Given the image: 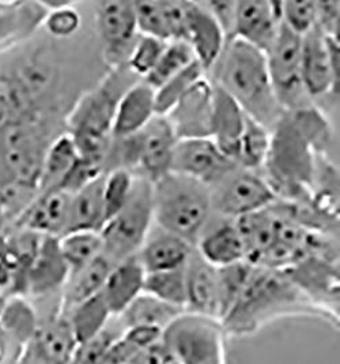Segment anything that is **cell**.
<instances>
[{
    "label": "cell",
    "mask_w": 340,
    "mask_h": 364,
    "mask_svg": "<svg viewBox=\"0 0 340 364\" xmlns=\"http://www.w3.org/2000/svg\"><path fill=\"white\" fill-rule=\"evenodd\" d=\"M331 141L328 120L316 105L282 115L271 130L270 150L260 171L276 198L310 202L319 157L327 156Z\"/></svg>",
    "instance_id": "6da1fadb"
},
{
    "label": "cell",
    "mask_w": 340,
    "mask_h": 364,
    "mask_svg": "<svg viewBox=\"0 0 340 364\" xmlns=\"http://www.w3.org/2000/svg\"><path fill=\"white\" fill-rule=\"evenodd\" d=\"M302 315L324 319L286 270L253 265L240 296L221 322L229 337H243L278 319Z\"/></svg>",
    "instance_id": "7a4b0ae2"
},
{
    "label": "cell",
    "mask_w": 340,
    "mask_h": 364,
    "mask_svg": "<svg viewBox=\"0 0 340 364\" xmlns=\"http://www.w3.org/2000/svg\"><path fill=\"white\" fill-rule=\"evenodd\" d=\"M207 78L270 132L285 114L274 93L265 53L238 38L226 41Z\"/></svg>",
    "instance_id": "3957f363"
},
{
    "label": "cell",
    "mask_w": 340,
    "mask_h": 364,
    "mask_svg": "<svg viewBox=\"0 0 340 364\" xmlns=\"http://www.w3.org/2000/svg\"><path fill=\"white\" fill-rule=\"evenodd\" d=\"M141 81L127 66L108 70V74L74 101L65 116V132L72 138L82 160L99 166L112 144L117 104L135 82Z\"/></svg>",
    "instance_id": "277c9868"
},
{
    "label": "cell",
    "mask_w": 340,
    "mask_h": 364,
    "mask_svg": "<svg viewBox=\"0 0 340 364\" xmlns=\"http://www.w3.org/2000/svg\"><path fill=\"white\" fill-rule=\"evenodd\" d=\"M212 215L211 190L204 183L169 172L153 183L154 225L196 245Z\"/></svg>",
    "instance_id": "5b68a950"
},
{
    "label": "cell",
    "mask_w": 340,
    "mask_h": 364,
    "mask_svg": "<svg viewBox=\"0 0 340 364\" xmlns=\"http://www.w3.org/2000/svg\"><path fill=\"white\" fill-rule=\"evenodd\" d=\"M177 138L165 116H155L146 127L127 138H112L104 163V173L123 168L133 175L157 182L170 172Z\"/></svg>",
    "instance_id": "8992f818"
},
{
    "label": "cell",
    "mask_w": 340,
    "mask_h": 364,
    "mask_svg": "<svg viewBox=\"0 0 340 364\" xmlns=\"http://www.w3.org/2000/svg\"><path fill=\"white\" fill-rule=\"evenodd\" d=\"M154 225L153 183L135 175L130 198L124 208L101 230L102 254L114 265L136 257Z\"/></svg>",
    "instance_id": "52a82bcc"
},
{
    "label": "cell",
    "mask_w": 340,
    "mask_h": 364,
    "mask_svg": "<svg viewBox=\"0 0 340 364\" xmlns=\"http://www.w3.org/2000/svg\"><path fill=\"white\" fill-rule=\"evenodd\" d=\"M226 329L221 319L184 311L163 331L177 364H227Z\"/></svg>",
    "instance_id": "ba28073f"
},
{
    "label": "cell",
    "mask_w": 340,
    "mask_h": 364,
    "mask_svg": "<svg viewBox=\"0 0 340 364\" xmlns=\"http://www.w3.org/2000/svg\"><path fill=\"white\" fill-rule=\"evenodd\" d=\"M301 50L302 37L282 23L273 46L265 52L274 93L285 112L314 105L304 87Z\"/></svg>",
    "instance_id": "9c48e42d"
},
{
    "label": "cell",
    "mask_w": 340,
    "mask_h": 364,
    "mask_svg": "<svg viewBox=\"0 0 340 364\" xmlns=\"http://www.w3.org/2000/svg\"><path fill=\"white\" fill-rule=\"evenodd\" d=\"M210 190L212 213L227 220L256 213L278 199L261 172L241 166H236Z\"/></svg>",
    "instance_id": "30bf717a"
},
{
    "label": "cell",
    "mask_w": 340,
    "mask_h": 364,
    "mask_svg": "<svg viewBox=\"0 0 340 364\" xmlns=\"http://www.w3.org/2000/svg\"><path fill=\"white\" fill-rule=\"evenodd\" d=\"M94 21L105 65L109 70L127 66L131 52L141 36L133 1H99L96 4Z\"/></svg>",
    "instance_id": "8fae6325"
},
{
    "label": "cell",
    "mask_w": 340,
    "mask_h": 364,
    "mask_svg": "<svg viewBox=\"0 0 340 364\" xmlns=\"http://www.w3.org/2000/svg\"><path fill=\"white\" fill-rule=\"evenodd\" d=\"M302 81L305 92L314 100L339 96V40L329 38L314 26L302 36Z\"/></svg>",
    "instance_id": "7c38bea8"
},
{
    "label": "cell",
    "mask_w": 340,
    "mask_h": 364,
    "mask_svg": "<svg viewBox=\"0 0 340 364\" xmlns=\"http://www.w3.org/2000/svg\"><path fill=\"white\" fill-rule=\"evenodd\" d=\"M77 341L60 307L38 315V323L14 364H71Z\"/></svg>",
    "instance_id": "4fadbf2b"
},
{
    "label": "cell",
    "mask_w": 340,
    "mask_h": 364,
    "mask_svg": "<svg viewBox=\"0 0 340 364\" xmlns=\"http://www.w3.org/2000/svg\"><path fill=\"white\" fill-rule=\"evenodd\" d=\"M237 164L218 149L211 138L180 139L175 146L170 172L214 187Z\"/></svg>",
    "instance_id": "5bb4252c"
},
{
    "label": "cell",
    "mask_w": 340,
    "mask_h": 364,
    "mask_svg": "<svg viewBox=\"0 0 340 364\" xmlns=\"http://www.w3.org/2000/svg\"><path fill=\"white\" fill-rule=\"evenodd\" d=\"M212 112L214 85L206 75L180 97L165 117L177 141L211 138Z\"/></svg>",
    "instance_id": "9a60e30c"
},
{
    "label": "cell",
    "mask_w": 340,
    "mask_h": 364,
    "mask_svg": "<svg viewBox=\"0 0 340 364\" xmlns=\"http://www.w3.org/2000/svg\"><path fill=\"white\" fill-rule=\"evenodd\" d=\"M70 277V267L59 247V237L44 236L26 274V299L48 300L62 291Z\"/></svg>",
    "instance_id": "2e32d148"
},
{
    "label": "cell",
    "mask_w": 340,
    "mask_h": 364,
    "mask_svg": "<svg viewBox=\"0 0 340 364\" xmlns=\"http://www.w3.org/2000/svg\"><path fill=\"white\" fill-rule=\"evenodd\" d=\"M280 1H237L233 38L267 52L280 29Z\"/></svg>",
    "instance_id": "e0dca14e"
},
{
    "label": "cell",
    "mask_w": 340,
    "mask_h": 364,
    "mask_svg": "<svg viewBox=\"0 0 340 364\" xmlns=\"http://www.w3.org/2000/svg\"><path fill=\"white\" fill-rule=\"evenodd\" d=\"M184 41L191 46L196 62L207 74L222 53L226 44V36L203 1H184Z\"/></svg>",
    "instance_id": "ac0fdd59"
},
{
    "label": "cell",
    "mask_w": 340,
    "mask_h": 364,
    "mask_svg": "<svg viewBox=\"0 0 340 364\" xmlns=\"http://www.w3.org/2000/svg\"><path fill=\"white\" fill-rule=\"evenodd\" d=\"M47 16L41 1L0 0V56L32 40Z\"/></svg>",
    "instance_id": "d6986e66"
},
{
    "label": "cell",
    "mask_w": 340,
    "mask_h": 364,
    "mask_svg": "<svg viewBox=\"0 0 340 364\" xmlns=\"http://www.w3.org/2000/svg\"><path fill=\"white\" fill-rule=\"evenodd\" d=\"M71 197L60 188L38 193L14 230H28L52 237L63 236L68 228Z\"/></svg>",
    "instance_id": "ffe728a7"
},
{
    "label": "cell",
    "mask_w": 340,
    "mask_h": 364,
    "mask_svg": "<svg viewBox=\"0 0 340 364\" xmlns=\"http://www.w3.org/2000/svg\"><path fill=\"white\" fill-rule=\"evenodd\" d=\"M139 33L165 43L184 40L185 6L175 0L133 1Z\"/></svg>",
    "instance_id": "44dd1931"
},
{
    "label": "cell",
    "mask_w": 340,
    "mask_h": 364,
    "mask_svg": "<svg viewBox=\"0 0 340 364\" xmlns=\"http://www.w3.org/2000/svg\"><path fill=\"white\" fill-rule=\"evenodd\" d=\"M185 311L219 319L218 267L206 262L192 251L185 265Z\"/></svg>",
    "instance_id": "7402d4cb"
},
{
    "label": "cell",
    "mask_w": 340,
    "mask_h": 364,
    "mask_svg": "<svg viewBox=\"0 0 340 364\" xmlns=\"http://www.w3.org/2000/svg\"><path fill=\"white\" fill-rule=\"evenodd\" d=\"M194 249L215 267H225L246 261V251L236 220L222 218L215 225L209 223Z\"/></svg>",
    "instance_id": "603a6c76"
},
{
    "label": "cell",
    "mask_w": 340,
    "mask_h": 364,
    "mask_svg": "<svg viewBox=\"0 0 340 364\" xmlns=\"http://www.w3.org/2000/svg\"><path fill=\"white\" fill-rule=\"evenodd\" d=\"M194 250L190 242L153 225L136 257L146 273H154L184 267Z\"/></svg>",
    "instance_id": "cb8c5ba5"
},
{
    "label": "cell",
    "mask_w": 340,
    "mask_h": 364,
    "mask_svg": "<svg viewBox=\"0 0 340 364\" xmlns=\"http://www.w3.org/2000/svg\"><path fill=\"white\" fill-rule=\"evenodd\" d=\"M155 116V90L141 80L131 86L117 104L112 138H127L142 132Z\"/></svg>",
    "instance_id": "d4e9b609"
},
{
    "label": "cell",
    "mask_w": 340,
    "mask_h": 364,
    "mask_svg": "<svg viewBox=\"0 0 340 364\" xmlns=\"http://www.w3.org/2000/svg\"><path fill=\"white\" fill-rule=\"evenodd\" d=\"M246 117L248 115L243 112V108L225 90L214 85L211 139L215 142L218 149L234 163L238 144L245 129Z\"/></svg>",
    "instance_id": "484cf974"
},
{
    "label": "cell",
    "mask_w": 340,
    "mask_h": 364,
    "mask_svg": "<svg viewBox=\"0 0 340 364\" xmlns=\"http://www.w3.org/2000/svg\"><path fill=\"white\" fill-rule=\"evenodd\" d=\"M146 272L138 257L114 266L101 289V296L114 316L121 314L131 303L143 294Z\"/></svg>",
    "instance_id": "4316f807"
},
{
    "label": "cell",
    "mask_w": 340,
    "mask_h": 364,
    "mask_svg": "<svg viewBox=\"0 0 340 364\" xmlns=\"http://www.w3.org/2000/svg\"><path fill=\"white\" fill-rule=\"evenodd\" d=\"M114 266L111 259H108L104 254H99L97 258H94L87 265L70 273L60 296L62 313L65 314L83 300L93 298L99 294Z\"/></svg>",
    "instance_id": "83f0119b"
},
{
    "label": "cell",
    "mask_w": 340,
    "mask_h": 364,
    "mask_svg": "<svg viewBox=\"0 0 340 364\" xmlns=\"http://www.w3.org/2000/svg\"><path fill=\"white\" fill-rule=\"evenodd\" d=\"M102 188L104 173L72 194L67 232H101L106 223Z\"/></svg>",
    "instance_id": "f1b7e54d"
},
{
    "label": "cell",
    "mask_w": 340,
    "mask_h": 364,
    "mask_svg": "<svg viewBox=\"0 0 340 364\" xmlns=\"http://www.w3.org/2000/svg\"><path fill=\"white\" fill-rule=\"evenodd\" d=\"M78 160L79 154L70 134L59 135L44 156L37 187L38 193L57 190Z\"/></svg>",
    "instance_id": "f546056e"
},
{
    "label": "cell",
    "mask_w": 340,
    "mask_h": 364,
    "mask_svg": "<svg viewBox=\"0 0 340 364\" xmlns=\"http://www.w3.org/2000/svg\"><path fill=\"white\" fill-rule=\"evenodd\" d=\"M185 310L180 307L168 304L143 292L116 318L119 319L123 329L133 326H148L163 331L173 319H176Z\"/></svg>",
    "instance_id": "4dcf8cb0"
},
{
    "label": "cell",
    "mask_w": 340,
    "mask_h": 364,
    "mask_svg": "<svg viewBox=\"0 0 340 364\" xmlns=\"http://www.w3.org/2000/svg\"><path fill=\"white\" fill-rule=\"evenodd\" d=\"M77 344L97 337L109 325L114 315L101 294L86 299L65 313Z\"/></svg>",
    "instance_id": "1f68e13d"
},
{
    "label": "cell",
    "mask_w": 340,
    "mask_h": 364,
    "mask_svg": "<svg viewBox=\"0 0 340 364\" xmlns=\"http://www.w3.org/2000/svg\"><path fill=\"white\" fill-rule=\"evenodd\" d=\"M196 62L194 50L184 40H173L166 43L163 53L153 71L143 80L154 90L163 83L176 77L182 70Z\"/></svg>",
    "instance_id": "d6a6232c"
},
{
    "label": "cell",
    "mask_w": 340,
    "mask_h": 364,
    "mask_svg": "<svg viewBox=\"0 0 340 364\" xmlns=\"http://www.w3.org/2000/svg\"><path fill=\"white\" fill-rule=\"evenodd\" d=\"M271 132L249 116L236 154L237 166L249 171H261L270 150Z\"/></svg>",
    "instance_id": "836d02e7"
},
{
    "label": "cell",
    "mask_w": 340,
    "mask_h": 364,
    "mask_svg": "<svg viewBox=\"0 0 340 364\" xmlns=\"http://www.w3.org/2000/svg\"><path fill=\"white\" fill-rule=\"evenodd\" d=\"M59 247L72 273L102 254V237L99 232H67L59 237Z\"/></svg>",
    "instance_id": "e575fe53"
},
{
    "label": "cell",
    "mask_w": 340,
    "mask_h": 364,
    "mask_svg": "<svg viewBox=\"0 0 340 364\" xmlns=\"http://www.w3.org/2000/svg\"><path fill=\"white\" fill-rule=\"evenodd\" d=\"M143 292L185 310V266L175 270L146 273Z\"/></svg>",
    "instance_id": "d590c367"
},
{
    "label": "cell",
    "mask_w": 340,
    "mask_h": 364,
    "mask_svg": "<svg viewBox=\"0 0 340 364\" xmlns=\"http://www.w3.org/2000/svg\"><path fill=\"white\" fill-rule=\"evenodd\" d=\"M253 265L241 261L233 265L218 267V295H219V319L227 314L240 296Z\"/></svg>",
    "instance_id": "8d00e7d4"
},
{
    "label": "cell",
    "mask_w": 340,
    "mask_h": 364,
    "mask_svg": "<svg viewBox=\"0 0 340 364\" xmlns=\"http://www.w3.org/2000/svg\"><path fill=\"white\" fill-rule=\"evenodd\" d=\"M206 71L197 62L182 70L176 77L163 83L155 90V114L165 116L177 102L180 97L200 78L206 77Z\"/></svg>",
    "instance_id": "74e56055"
},
{
    "label": "cell",
    "mask_w": 340,
    "mask_h": 364,
    "mask_svg": "<svg viewBox=\"0 0 340 364\" xmlns=\"http://www.w3.org/2000/svg\"><path fill=\"white\" fill-rule=\"evenodd\" d=\"M133 182L135 175L123 168L111 169L104 173L102 196L106 221H109L124 208V205L130 198Z\"/></svg>",
    "instance_id": "f35d334b"
},
{
    "label": "cell",
    "mask_w": 340,
    "mask_h": 364,
    "mask_svg": "<svg viewBox=\"0 0 340 364\" xmlns=\"http://www.w3.org/2000/svg\"><path fill=\"white\" fill-rule=\"evenodd\" d=\"M123 331L119 319L114 316L105 331H101L97 337L77 346L71 364H101L108 348L120 337Z\"/></svg>",
    "instance_id": "ab89813d"
},
{
    "label": "cell",
    "mask_w": 340,
    "mask_h": 364,
    "mask_svg": "<svg viewBox=\"0 0 340 364\" xmlns=\"http://www.w3.org/2000/svg\"><path fill=\"white\" fill-rule=\"evenodd\" d=\"M75 4L77 3H72L65 7L47 11V16L43 22V31L48 34V37L52 40H70L79 32L82 17Z\"/></svg>",
    "instance_id": "60d3db41"
},
{
    "label": "cell",
    "mask_w": 340,
    "mask_h": 364,
    "mask_svg": "<svg viewBox=\"0 0 340 364\" xmlns=\"http://www.w3.org/2000/svg\"><path fill=\"white\" fill-rule=\"evenodd\" d=\"M165 46V41L141 34L131 52L127 67L138 78L145 80L157 65Z\"/></svg>",
    "instance_id": "b9f144b4"
},
{
    "label": "cell",
    "mask_w": 340,
    "mask_h": 364,
    "mask_svg": "<svg viewBox=\"0 0 340 364\" xmlns=\"http://www.w3.org/2000/svg\"><path fill=\"white\" fill-rule=\"evenodd\" d=\"M282 23L298 36H305L316 26V1H280Z\"/></svg>",
    "instance_id": "7bdbcfd3"
},
{
    "label": "cell",
    "mask_w": 340,
    "mask_h": 364,
    "mask_svg": "<svg viewBox=\"0 0 340 364\" xmlns=\"http://www.w3.org/2000/svg\"><path fill=\"white\" fill-rule=\"evenodd\" d=\"M316 26L327 37L339 40V1H316Z\"/></svg>",
    "instance_id": "ee69618b"
},
{
    "label": "cell",
    "mask_w": 340,
    "mask_h": 364,
    "mask_svg": "<svg viewBox=\"0 0 340 364\" xmlns=\"http://www.w3.org/2000/svg\"><path fill=\"white\" fill-rule=\"evenodd\" d=\"M204 6L210 10L211 14L218 21L226 36V41L233 38L234 19H236V6L237 1H203Z\"/></svg>",
    "instance_id": "f6af8a7d"
},
{
    "label": "cell",
    "mask_w": 340,
    "mask_h": 364,
    "mask_svg": "<svg viewBox=\"0 0 340 364\" xmlns=\"http://www.w3.org/2000/svg\"><path fill=\"white\" fill-rule=\"evenodd\" d=\"M175 359L170 350L165 346L163 338L150 347L141 349L132 359L130 364H175Z\"/></svg>",
    "instance_id": "bcb514c9"
},
{
    "label": "cell",
    "mask_w": 340,
    "mask_h": 364,
    "mask_svg": "<svg viewBox=\"0 0 340 364\" xmlns=\"http://www.w3.org/2000/svg\"><path fill=\"white\" fill-rule=\"evenodd\" d=\"M175 364H177V363H175Z\"/></svg>",
    "instance_id": "7dc6e473"
}]
</instances>
